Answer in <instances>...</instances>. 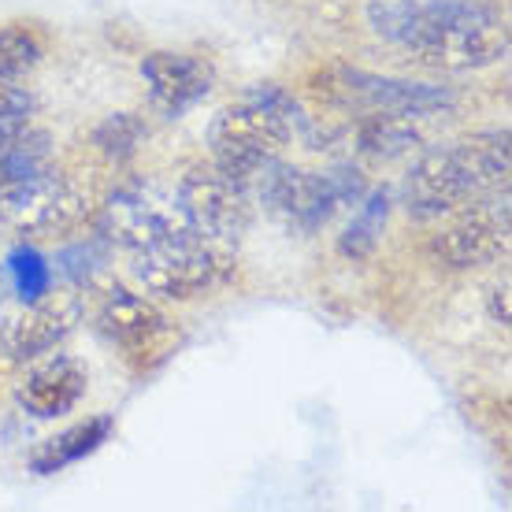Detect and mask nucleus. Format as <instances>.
I'll return each mask as SVG.
<instances>
[{
	"label": "nucleus",
	"mask_w": 512,
	"mask_h": 512,
	"mask_svg": "<svg viewBox=\"0 0 512 512\" xmlns=\"http://www.w3.org/2000/svg\"><path fill=\"white\" fill-rule=\"evenodd\" d=\"M316 101L334 112H353V116H405V119H431L457 108V93L431 82H412V78L375 75L353 64H323L312 75Z\"/></svg>",
	"instance_id": "5"
},
{
	"label": "nucleus",
	"mask_w": 512,
	"mask_h": 512,
	"mask_svg": "<svg viewBox=\"0 0 512 512\" xmlns=\"http://www.w3.org/2000/svg\"><path fill=\"white\" fill-rule=\"evenodd\" d=\"M12 294V282H8V271L0 268V305H4V297Z\"/></svg>",
	"instance_id": "23"
},
{
	"label": "nucleus",
	"mask_w": 512,
	"mask_h": 512,
	"mask_svg": "<svg viewBox=\"0 0 512 512\" xmlns=\"http://www.w3.org/2000/svg\"><path fill=\"white\" fill-rule=\"evenodd\" d=\"M93 212L90 190L52 164L0 182V234L4 238H52L82 227Z\"/></svg>",
	"instance_id": "7"
},
{
	"label": "nucleus",
	"mask_w": 512,
	"mask_h": 512,
	"mask_svg": "<svg viewBox=\"0 0 512 512\" xmlns=\"http://www.w3.org/2000/svg\"><path fill=\"white\" fill-rule=\"evenodd\" d=\"M368 26L435 71H483L509 56V26L479 0H372Z\"/></svg>",
	"instance_id": "1"
},
{
	"label": "nucleus",
	"mask_w": 512,
	"mask_h": 512,
	"mask_svg": "<svg viewBox=\"0 0 512 512\" xmlns=\"http://www.w3.org/2000/svg\"><path fill=\"white\" fill-rule=\"evenodd\" d=\"M357 153L375 160V164H394L420 149V130L405 116H360L353 127Z\"/></svg>",
	"instance_id": "15"
},
{
	"label": "nucleus",
	"mask_w": 512,
	"mask_h": 512,
	"mask_svg": "<svg viewBox=\"0 0 512 512\" xmlns=\"http://www.w3.org/2000/svg\"><path fill=\"white\" fill-rule=\"evenodd\" d=\"M301 127H305V116H301L294 97L279 86H260L245 101L223 108L208 123L212 164L253 186L256 175L271 160H279L286 141L294 138V130Z\"/></svg>",
	"instance_id": "4"
},
{
	"label": "nucleus",
	"mask_w": 512,
	"mask_h": 512,
	"mask_svg": "<svg viewBox=\"0 0 512 512\" xmlns=\"http://www.w3.org/2000/svg\"><path fill=\"white\" fill-rule=\"evenodd\" d=\"M8 282H12V290L19 301H38V297L52 294V268L49 260L38 253V249H30V245H23V249H15L12 256H8Z\"/></svg>",
	"instance_id": "18"
},
{
	"label": "nucleus",
	"mask_w": 512,
	"mask_h": 512,
	"mask_svg": "<svg viewBox=\"0 0 512 512\" xmlns=\"http://www.w3.org/2000/svg\"><path fill=\"white\" fill-rule=\"evenodd\" d=\"M386 212H390V197H386V190L364 193V197H360V208L353 212L346 234H342V242H338V249H342L346 256H353V260L372 253L375 242H379V234H383Z\"/></svg>",
	"instance_id": "16"
},
{
	"label": "nucleus",
	"mask_w": 512,
	"mask_h": 512,
	"mask_svg": "<svg viewBox=\"0 0 512 512\" xmlns=\"http://www.w3.org/2000/svg\"><path fill=\"white\" fill-rule=\"evenodd\" d=\"M141 82L149 93V104L164 116L179 119L190 112L193 104H201L216 86V71L205 56L193 52H149L141 60Z\"/></svg>",
	"instance_id": "11"
},
{
	"label": "nucleus",
	"mask_w": 512,
	"mask_h": 512,
	"mask_svg": "<svg viewBox=\"0 0 512 512\" xmlns=\"http://www.w3.org/2000/svg\"><path fill=\"white\" fill-rule=\"evenodd\" d=\"M86 383H90V375L75 357H64V353L60 357H41L23 375L15 401L34 420H60L86 397Z\"/></svg>",
	"instance_id": "13"
},
{
	"label": "nucleus",
	"mask_w": 512,
	"mask_h": 512,
	"mask_svg": "<svg viewBox=\"0 0 512 512\" xmlns=\"http://www.w3.org/2000/svg\"><path fill=\"white\" fill-rule=\"evenodd\" d=\"M93 141H97V149L104 156L130 160L141 149V141H145V123L138 116H130V112H116V116H108L101 127L93 130Z\"/></svg>",
	"instance_id": "19"
},
{
	"label": "nucleus",
	"mask_w": 512,
	"mask_h": 512,
	"mask_svg": "<svg viewBox=\"0 0 512 512\" xmlns=\"http://www.w3.org/2000/svg\"><path fill=\"white\" fill-rule=\"evenodd\" d=\"M82 323V301L75 294H45L26 301L23 312H15L0 327V349L15 364H34L60 349Z\"/></svg>",
	"instance_id": "10"
},
{
	"label": "nucleus",
	"mask_w": 512,
	"mask_h": 512,
	"mask_svg": "<svg viewBox=\"0 0 512 512\" xmlns=\"http://www.w3.org/2000/svg\"><path fill=\"white\" fill-rule=\"evenodd\" d=\"M130 260L141 286L167 301H193L212 294L231 279L234 268L231 249L186 227L179 212H164L153 231L130 249Z\"/></svg>",
	"instance_id": "3"
},
{
	"label": "nucleus",
	"mask_w": 512,
	"mask_h": 512,
	"mask_svg": "<svg viewBox=\"0 0 512 512\" xmlns=\"http://www.w3.org/2000/svg\"><path fill=\"white\" fill-rule=\"evenodd\" d=\"M260 205L271 216L286 223L290 231L312 234L327 227L334 212L346 205H357L368 193L364 175L357 167H331V171H305V167H290L282 160H271L253 182Z\"/></svg>",
	"instance_id": "6"
},
{
	"label": "nucleus",
	"mask_w": 512,
	"mask_h": 512,
	"mask_svg": "<svg viewBox=\"0 0 512 512\" xmlns=\"http://www.w3.org/2000/svg\"><path fill=\"white\" fill-rule=\"evenodd\" d=\"M509 171V130H479L453 145L427 149L405 175L401 205L412 219L435 223V219L453 216L468 201L509 190Z\"/></svg>",
	"instance_id": "2"
},
{
	"label": "nucleus",
	"mask_w": 512,
	"mask_h": 512,
	"mask_svg": "<svg viewBox=\"0 0 512 512\" xmlns=\"http://www.w3.org/2000/svg\"><path fill=\"white\" fill-rule=\"evenodd\" d=\"M512 219H509V190L468 201L453 212L446 227L431 234L427 256L431 264L446 271H479L509 256Z\"/></svg>",
	"instance_id": "8"
},
{
	"label": "nucleus",
	"mask_w": 512,
	"mask_h": 512,
	"mask_svg": "<svg viewBox=\"0 0 512 512\" xmlns=\"http://www.w3.org/2000/svg\"><path fill=\"white\" fill-rule=\"evenodd\" d=\"M45 60V38L30 23L0 26V75L23 78Z\"/></svg>",
	"instance_id": "17"
},
{
	"label": "nucleus",
	"mask_w": 512,
	"mask_h": 512,
	"mask_svg": "<svg viewBox=\"0 0 512 512\" xmlns=\"http://www.w3.org/2000/svg\"><path fill=\"white\" fill-rule=\"evenodd\" d=\"M487 308H490V320H494V327L509 331V279H501V282H494V286H490Z\"/></svg>",
	"instance_id": "22"
},
{
	"label": "nucleus",
	"mask_w": 512,
	"mask_h": 512,
	"mask_svg": "<svg viewBox=\"0 0 512 512\" xmlns=\"http://www.w3.org/2000/svg\"><path fill=\"white\" fill-rule=\"evenodd\" d=\"M30 112H34V97H30V90L19 86V78L0 75V123L30 119Z\"/></svg>",
	"instance_id": "20"
},
{
	"label": "nucleus",
	"mask_w": 512,
	"mask_h": 512,
	"mask_svg": "<svg viewBox=\"0 0 512 512\" xmlns=\"http://www.w3.org/2000/svg\"><path fill=\"white\" fill-rule=\"evenodd\" d=\"M112 431H116L112 416H93V420H86V423H75V427H67L64 435L49 438V442L30 457V468L38 475L64 472L71 464L86 461L90 453H97V449L112 438Z\"/></svg>",
	"instance_id": "14"
},
{
	"label": "nucleus",
	"mask_w": 512,
	"mask_h": 512,
	"mask_svg": "<svg viewBox=\"0 0 512 512\" xmlns=\"http://www.w3.org/2000/svg\"><path fill=\"white\" fill-rule=\"evenodd\" d=\"M101 264H104V256L97 253V245H90V242L71 245V249L64 253V271L78 282V286H90L93 275L101 271Z\"/></svg>",
	"instance_id": "21"
},
{
	"label": "nucleus",
	"mask_w": 512,
	"mask_h": 512,
	"mask_svg": "<svg viewBox=\"0 0 512 512\" xmlns=\"http://www.w3.org/2000/svg\"><path fill=\"white\" fill-rule=\"evenodd\" d=\"M97 331L108 346L141 357V353H153L171 334V320L149 297L134 294L127 286H112L97 305Z\"/></svg>",
	"instance_id": "12"
},
{
	"label": "nucleus",
	"mask_w": 512,
	"mask_h": 512,
	"mask_svg": "<svg viewBox=\"0 0 512 512\" xmlns=\"http://www.w3.org/2000/svg\"><path fill=\"white\" fill-rule=\"evenodd\" d=\"M249 197H253L249 182L234 179L216 164H201L186 171V179L179 182L175 212L186 227L205 234L208 242L234 249L249 227V216H253Z\"/></svg>",
	"instance_id": "9"
}]
</instances>
